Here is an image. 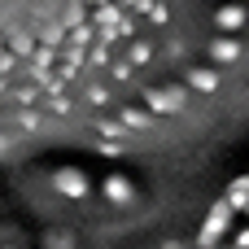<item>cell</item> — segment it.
<instances>
[{
	"label": "cell",
	"mask_w": 249,
	"mask_h": 249,
	"mask_svg": "<svg viewBox=\"0 0 249 249\" xmlns=\"http://www.w3.org/2000/svg\"><path fill=\"white\" fill-rule=\"evenodd\" d=\"M228 4H245V0H228Z\"/></svg>",
	"instance_id": "15"
},
{
	"label": "cell",
	"mask_w": 249,
	"mask_h": 249,
	"mask_svg": "<svg viewBox=\"0 0 249 249\" xmlns=\"http://www.w3.org/2000/svg\"><path fill=\"white\" fill-rule=\"evenodd\" d=\"M232 245H236V249H249V223L236 232V241H232Z\"/></svg>",
	"instance_id": "13"
},
{
	"label": "cell",
	"mask_w": 249,
	"mask_h": 249,
	"mask_svg": "<svg viewBox=\"0 0 249 249\" xmlns=\"http://www.w3.org/2000/svg\"><path fill=\"white\" fill-rule=\"evenodd\" d=\"M114 118H118L127 131H153V127H158V118H153L144 105H118V114H114Z\"/></svg>",
	"instance_id": "7"
},
{
	"label": "cell",
	"mask_w": 249,
	"mask_h": 249,
	"mask_svg": "<svg viewBox=\"0 0 249 249\" xmlns=\"http://www.w3.org/2000/svg\"><path fill=\"white\" fill-rule=\"evenodd\" d=\"M166 249H184V245H166Z\"/></svg>",
	"instance_id": "16"
},
{
	"label": "cell",
	"mask_w": 249,
	"mask_h": 249,
	"mask_svg": "<svg viewBox=\"0 0 249 249\" xmlns=\"http://www.w3.org/2000/svg\"><path fill=\"white\" fill-rule=\"evenodd\" d=\"M184 101H188L184 88H144V109H149L153 118H158V114H179Z\"/></svg>",
	"instance_id": "2"
},
{
	"label": "cell",
	"mask_w": 249,
	"mask_h": 249,
	"mask_svg": "<svg viewBox=\"0 0 249 249\" xmlns=\"http://www.w3.org/2000/svg\"><path fill=\"white\" fill-rule=\"evenodd\" d=\"M149 9H153V0H131V13H136V18H140V13H149Z\"/></svg>",
	"instance_id": "14"
},
{
	"label": "cell",
	"mask_w": 249,
	"mask_h": 249,
	"mask_svg": "<svg viewBox=\"0 0 249 249\" xmlns=\"http://www.w3.org/2000/svg\"><path fill=\"white\" fill-rule=\"evenodd\" d=\"M210 57H214V66H236L245 57V44L232 35H219V39H210Z\"/></svg>",
	"instance_id": "6"
},
{
	"label": "cell",
	"mask_w": 249,
	"mask_h": 249,
	"mask_svg": "<svg viewBox=\"0 0 249 249\" xmlns=\"http://www.w3.org/2000/svg\"><path fill=\"white\" fill-rule=\"evenodd\" d=\"M214 249H219V245H214Z\"/></svg>",
	"instance_id": "18"
},
{
	"label": "cell",
	"mask_w": 249,
	"mask_h": 249,
	"mask_svg": "<svg viewBox=\"0 0 249 249\" xmlns=\"http://www.w3.org/2000/svg\"><path fill=\"white\" fill-rule=\"evenodd\" d=\"M53 188H57V197H70V201H83L92 193V184H88V175L79 166H57L53 171Z\"/></svg>",
	"instance_id": "3"
},
{
	"label": "cell",
	"mask_w": 249,
	"mask_h": 249,
	"mask_svg": "<svg viewBox=\"0 0 249 249\" xmlns=\"http://www.w3.org/2000/svg\"><path fill=\"white\" fill-rule=\"evenodd\" d=\"M232 210H245V201H249V175H241V179H232V188H228V197H223Z\"/></svg>",
	"instance_id": "11"
},
{
	"label": "cell",
	"mask_w": 249,
	"mask_h": 249,
	"mask_svg": "<svg viewBox=\"0 0 249 249\" xmlns=\"http://www.w3.org/2000/svg\"><path fill=\"white\" fill-rule=\"evenodd\" d=\"M188 88H193V92H219V88H223L219 66H193V70H188Z\"/></svg>",
	"instance_id": "8"
},
{
	"label": "cell",
	"mask_w": 249,
	"mask_h": 249,
	"mask_svg": "<svg viewBox=\"0 0 249 249\" xmlns=\"http://www.w3.org/2000/svg\"><path fill=\"white\" fill-rule=\"evenodd\" d=\"M105 79H109V88H127V83L136 79V66L118 57V61H109V74H105Z\"/></svg>",
	"instance_id": "10"
},
{
	"label": "cell",
	"mask_w": 249,
	"mask_h": 249,
	"mask_svg": "<svg viewBox=\"0 0 249 249\" xmlns=\"http://www.w3.org/2000/svg\"><path fill=\"white\" fill-rule=\"evenodd\" d=\"M232 206L219 197L214 206H210V214H206V223H201V232H197V249H214L223 236H228V228H232Z\"/></svg>",
	"instance_id": "1"
},
{
	"label": "cell",
	"mask_w": 249,
	"mask_h": 249,
	"mask_svg": "<svg viewBox=\"0 0 249 249\" xmlns=\"http://www.w3.org/2000/svg\"><path fill=\"white\" fill-rule=\"evenodd\" d=\"M101 193H105L109 206H131V201H136V184H131L127 175H105Z\"/></svg>",
	"instance_id": "4"
},
{
	"label": "cell",
	"mask_w": 249,
	"mask_h": 249,
	"mask_svg": "<svg viewBox=\"0 0 249 249\" xmlns=\"http://www.w3.org/2000/svg\"><path fill=\"white\" fill-rule=\"evenodd\" d=\"M153 57H158V44H153V39H131V44H127V53H123V61H131L136 70L153 66Z\"/></svg>",
	"instance_id": "9"
},
{
	"label": "cell",
	"mask_w": 249,
	"mask_h": 249,
	"mask_svg": "<svg viewBox=\"0 0 249 249\" xmlns=\"http://www.w3.org/2000/svg\"><path fill=\"white\" fill-rule=\"evenodd\" d=\"M149 22H153V26H171V4L153 0V9H149Z\"/></svg>",
	"instance_id": "12"
},
{
	"label": "cell",
	"mask_w": 249,
	"mask_h": 249,
	"mask_svg": "<svg viewBox=\"0 0 249 249\" xmlns=\"http://www.w3.org/2000/svg\"><path fill=\"white\" fill-rule=\"evenodd\" d=\"M245 214H249V201H245Z\"/></svg>",
	"instance_id": "17"
},
{
	"label": "cell",
	"mask_w": 249,
	"mask_h": 249,
	"mask_svg": "<svg viewBox=\"0 0 249 249\" xmlns=\"http://www.w3.org/2000/svg\"><path fill=\"white\" fill-rule=\"evenodd\" d=\"M214 26H219L223 35L245 31V26H249V9H245V4H223V9H214Z\"/></svg>",
	"instance_id": "5"
}]
</instances>
